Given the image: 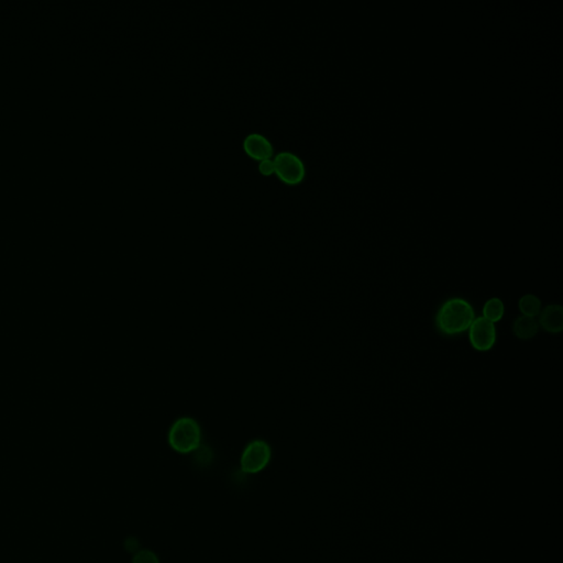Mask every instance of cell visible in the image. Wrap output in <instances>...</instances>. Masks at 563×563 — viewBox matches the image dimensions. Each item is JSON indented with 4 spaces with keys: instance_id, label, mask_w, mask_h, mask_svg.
<instances>
[{
    "instance_id": "cell-1",
    "label": "cell",
    "mask_w": 563,
    "mask_h": 563,
    "mask_svg": "<svg viewBox=\"0 0 563 563\" xmlns=\"http://www.w3.org/2000/svg\"><path fill=\"white\" fill-rule=\"evenodd\" d=\"M474 319L476 314L468 300L451 298L446 300L437 313V329L444 336H458L469 330Z\"/></svg>"
},
{
    "instance_id": "cell-2",
    "label": "cell",
    "mask_w": 563,
    "mask_h": 563,
    "mask_svg": "<svg viewBox=\"0 0 563 563\" xmlns=\"http://www.w3.org/2000/svg\"><path fill=\"white\" fill-rule=\"evenodd\" d=\"M168 444L176 453H191L196 451L202 441V430L195 419L182 417L174 421L168 432Z\"/></svg>"
},
{
    "instance_id": "cell-3",
    "label": "cell",
    "mask_w": 563,
    "mask_h": 563,
    "mask_svg": "<svg viewBox=\"0 0 563 563\" xmlns=\"http://www.w3.org/2000/svg\"><path fill=\"white\" fill-rule=\"evenodd\" d=\"M272 458L270 444L264 440H254L244 448L241 455V470L248 474L261 472L268 467Z\"/></svg>"
},
{
    "instance_id": "cell-4",
    "label": "cell",
    "mask_w": 563,
    "mask_h": 563,
    "mask_svg": "<svg viewBox=\"0 0 563 563\" xmlns=\"http://www.w3.org/2000/svg\"><path fill=\"white\" fill-rule=\"evenodd\" d=\"M274 172L282 181L298 184L305 176V166L300 156L291 151H281L274 158Z\"/></svg>"
},
{
    "instance_id": "cell-5",
    "label": "cell",
    "mask_w": 563,
    "mask_h": 563,
    "mask_svg": "<svg viewBox=\"0 0 563 563\" xmlns=\"http://www.w3.org/2000/svg\"><path fill=\"white\" fill-rule=\"evenodd\" d=\"M469 338L474 349L481 352L490 351L495 346V325L484 317L476 318L469 328Z\"/></svg>"
},
{
    "instance_id": "cell-6",
    "label": "cell",
    "mask_w": 563,
    "mask_h": 563,
    "mask_svg": "<svg viewBox=\"0 0 563 563\" xmlns=\"http://www.w3.org/2000/svg\"><path fill=\"white\" fill-rule=\"evenodd\" d=\"M243 147L252 158L260 161L271 158L272 153H273V145H272L271 141L258 132L249 133L244 138Z\"/></svg>"
},
{
    "instance_id": "cell-7",
    "label": "cell",
    "mask_w": 563,
    "mask_h": 563,
    "mask_svg": "<svg viewBox=\"0 0 563 563\" xmlns=\"http://www.w3.org/2000/svg\"><path fill=\"white\" fill-rule=\"evenodd\" d=\"M538 325L547 332L560 333L563 330V308L560 305H548L539 314Z\"/></svg>"
},
{
    "instance_id": "cell-8",
    "label": "cell",
    "mask_w": 563,
    "mask_h": 563,
    "mask_svg": "<svg viewBox=\"0 0 563 563\" xmlns=\"http://www.w3.org/2000/svg\"><path fill=\"white\" fill-rule=\"evenodd\" d=\"M539 325L535 318L520 316L517 318L513 325V332L515 336L522 340H529L537 335Z\"/></svg>"
},
{
    "instance_id": "cell-9",
    "label": "cell",
    "mask_w": 563,
    "mask_h": 563,
    "mask_svg": "<svg viewBox=\"0 0 563 563\" xmlns=\"http://www.w3.org/2000/svg\"><path fill=\"white\" fill-rule=\"evenodd\" d=\"M518 307L522 316L535 318L541 312V300L535 295H524L518 302Z\"/></svg>"
},
{
    "instance_id": "cell-10",
    "label": "cell",
    "mask_w": 563,
    "mask_h": 563,
    "mask_svg": "<svg viewBox=\"0 0 563 563\" xmlns=\"http://www.w3.org/2000/svg\"><path fill=\"white\" fill-rule=\"evenodd\" d=\"M504 312H505V308H504L503 302L497 298H491L484 304L483 316L482 317L485 318L491 323H495L503 318Z\"/></svg>"
},
{
    "instance_id": "cell-11",
    "label": "cell",
    "mask_w": 563,
    "mask_h": 563,
    "mask_svg": "<svg viewBox=\"0 0 563 563\" xmlns=\"http://www.w3.org/2000/svg\"><path fill=\"white\" fill-rule=\"evenodd\" d=\"M132 563H160V560H159L158 555H155L153 551L143 549V550H139L135 553Z\"/></svg>"
},
{
    "instance_id": "cell-12",
    "label": "cell",
    "mask_w": 563,
    "mask_h": 563,
    "mask_svg": "<svg viewBox=\"0 0 563 563\" xmlns=\"http://www.w3.org/2000/svg\"><path fill=\"white\" fill-rule=\"evenodd\" d=\"M258 170H260V172L264 174V175H270V174L274 172V161L271 160V158L264 159V160L260 161Z\"/></svg>"
},
{
    "instance_id": "cell-13",
    "label": "cell",
    "mask_w": 563,
    "mask_h": 563,
    "mask_svg": "<svg viewBox=\"0 0 563 563\" xmlns=\"http://www.w3.org/2000/svg\"><path fill=\"white\" fill-rule=\"evenodd\" d=\"M124 548L126 550L131 553H137L139 551L140 543L139 540L135 537H130L124 541Z\"/></svg>"
}]
</instances>
